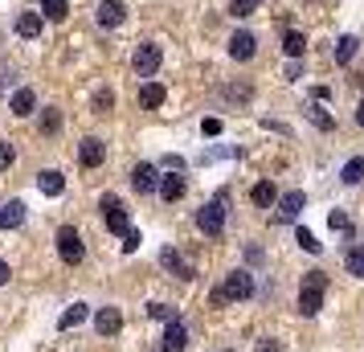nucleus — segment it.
I'll use <instances>...</instances> for the list:
<instances>
[{
	"label": "nucleus",
	"mask_w": 364,
	"mask_h": 352,
	"mask_svg": "<svg viewBox=\"0 0 364 352\" xmlns=\"http://www.w3.org/2000/svg\"><path fill=\"white\" fill-rule=\"evenodd\" d=\"M303 111H307V119H311V123L319 127V132H331V127H336V119H331L328 111L319 107V102H311V107H303Z\"/></svg>",
	"instance_id": "25"
},
{
	"label": "nucleus",
	"mask_w": 364,
	"mask_h": 352,
	"mask_svg": "<svg viewBox=\"0 0 364 352\" xmlns=\"http://www.w3.org/2000/svg\"><path fill=\"white\" fill-rule=\"evenodd\" d=\"M184 348H188V328L181 319H172L164 328V352H184Z\"/></svg>",
	"instance_id": "13"
},
{
	"label": "nucleus",
	"mask_w": 364,
	"mask_h": 352,
	"mask_svg": "<svg viewBox=\"0 0 364 352\" xmlns=\"http://www.w3.org/2000/svg\"><path fill=\"white\" fill-rule=\"evenodd\" d=\"M148 316L164 319V324H172V319H181V316H176V307H168V303H148Z\"/></svg>",
	"instance_id": "31"
},
{
	"label": "nucleus",
	"mask_w": 364,
	"mask_h": 352,
	"mask_svg": "<svg viewBox=\"0 0 364 352\" xmlns=\"http://www.w3.org/2000/svg\"><path fill=\"white\" fill-rule=\"evenodd\" d=\"M344 267H348V274H356V279H364V246H352V250H348Z\"/></svg>",
	"instance_id": "28"
},
{
	"label": "nucleus",
	"mask_w": 364,
	"mask_h": 352,
	"mask_svg": "<svg viewBox=\"0 0 364 352\" xmlns=\"http://www.w3.org/2000/svg\"><path fill=\"white\" fill-rule=\"evenodd\" d=\"M168 90L160 82H144L139 86V107H148V111H156V107H164Z\"/></svg>",
	"instance_id": "15"
},
{
	"label": "nucleus",
	"mask_w": 364,
	"mask_h": 352,
	"mask_svg": "<svg viewBox=\"0 0 364 352\" xmlns=\"http://www.w3.org/2000/svg\"><path fill=\"white\" fill-rule=\"evenodd\" d=\"M258 9H262V0H233V4H230L233 17H254Z\"/></svg>",
	"instance_id": "29"
},
{
	"label": "nucleus",
	"mask_w": 364,
	"mask_h": 352,
	"mask_svg": "<svg viewBox=\"0 0 364 352\" xmlns=\"http://www.w3.org/2000/svg\"><path fill=\"white\" fill-rule=\"evenodd\" d=\"M9 283V262H4V258H0V287Z\"/></svg>",
	"instance_id": "41"
},
{
	"label": "nucleus",
	"mask_w": 364,
	"mask_h": 352,
	"mask_svg": "<svg viewBox=\"0 0 364 352\" xmlns=\"http://www.w3.org/2000/svg\"><path fill=\"white\" fill-rule=\"evenodd\" d=\"M33 107H37V95L33 90H29V86H25V90H17V95H13V99H9V111H13V115H33Z\"/></svg>",
	"instance_id": "17"
},
{
	"label": "nucleus",
	"mask_w": 364,
	"mask_h": 352,
	"mask_svg": "<svg viewBox=\"0 0 364 352\" xmlns=\"http://www.w3.org/2000/svg\"><path fill=\"white\" fill-rule=\"evenodd\" d=\"M254 50H258V37H254V33H233L230 37V58H233V62H250Z\"/></svg>",
	"instance_id": "9"
},
{
	"label": "nucleus",
	"mask_w": 364,
	"mask_h": 352,
	"mask_svg": "<svg viewBox=\"0 0 364 352\" xmlns=\"http://www.w3.org/2000/svg\"><path fill=\"white\" fill-rule=\"evenodd\" d=\"M86 316H90V307H86V303H74V307H66V311H62V319H58V328H62V332H70V328H78V324H86Z\"/></svg>",
	"instance_id": "20"
},
{
	"label": "nucleus",
	"mask_w": 364,
	"mask_h": 352,
	"mask_svg": "<svg viewBox=\"0 0 364 352\" xmlns=\"http://www.w3.org/2000/svg\"><path fill=\"white\" fill-rule=\"evenodd\" d=\"M95 328H99V336H119L123 332V316H119V307H99Z\"/></svg>",
	"instance_id": "12"
},
{
	"label": "nucleus",
	"mask_w": 364,
	"mask_h": 352,
	"mask_svg": "<svg viewBox=\"0 0 364 352\" xmlns=\"http://www.w3.org/2000/svg\"><path fill=\"white\" fill-rule=\"evenodd\" d=\"M356 123H360V127H364V102H360V107H356Z\"/></svg>",
	"instance_id": "42"
},
{
	"label": "nucleus",
	"mask_w": 364,
	"mask_h": 352,
	"mask_svg": "<svg viewBox=\"0 0 364 352\" xmlns=\"http://www.w3.org/2000/svg\"><path fill=\"white\" fill-rule=\"evenodd\" d=\"M160 62H164V53H160V46H151V41H144V46L135 50V58H132V66H135L139 78H151V74L160 70Z\"/></svg>",
	"instance_id": "6"
},
{
	"label": "nucleus",
	"mask_w": 364,
	"mask_h": 352,
	"mask_svg": "<svg viewBox=\"0 0 364 352\" xmlns=\"http://www.w3.org/2000/svg\"><path fill=\"white\" fill-rule=\"evenodd\" d=\"M132 188L135 193H151V188H156V168L151 164H135L132 168Z\"/></svg>",
	"instance_id": "16"
},
{
	"label": "nucleus",
	"mask_w": 364,
	"mask_h": 352,
	"mask_svg": "<svg viewBox=\"0 0 364 352\" xmlns=\"http://www.w3.org/2000/svg\"><path fill=\"white\" fill-rule=\"evenodd\" d=\"M13 160H17V148H13V144H0V172L13 168Z\"/></svg>",
	"instance_id": "36"
},
{
	"label": "nucleus",
	"mask_w": 364,
	"mask_h": 352,
	"mask_svg": "<svg viewBox=\"0 0 364 352\" xmlns=\"http://www.w3.org/2000/svg\"><path fill=\"white\" fill-rule=\"evenodd\" d=\"M41 13H21L17 17V37H41Z\"/></svg>",
	"instance_id": "22"
},
{
	"label": "nucleus",
	"mask_w": 364,
	"mask_h": 352,
	"mask_svg": "<svg viewBox=\"0 0 364 352\" xmlns=\"http://www.w3.org/2000/svg\"><path fill=\"white\" fill-rule=\"evenodd\" d=\"M70 4L66 0H41V21H66Z\"/></svg>",
	"instance_id": "24"
},
{
	"label": "nucleus",
	"mask_w": 364,
	"mask_h": 352,
	"mask_svg": "<svg viewBox=\"0 0 364 352\" xmlns=\"http://www.w3.org/2000/svg\"><path fill=\"white\" fill-rule=\"evenodd\" d=\"M58 127H62V111H53V107H50V111L41 115V132H46V135H58Z\"/></svg>",
	"instance_id": "32"
},
{
	"label": "nucleus",
	"mask_w": 364,
	"mask_h": 352,
	"mask_svg": "<svg viewBox=\"0 0 364 352\" xmlns=\"http://www.w3.org/2000/svg\"><path fill=\"white\" fill-rule=\"evenodd\" d=\"M217 291H221V299L225 303H242V299H250V295H254V279H250V270H230V274H225V287H217Z\"/></svg>",
	"instance_id": "4"
},
{
	"label": "nucleus",
	"mask_w": 364,
	"mask_h": 352,
	"mask_svg": "<svg viewBox=\"0 0 364 352\" xmlns=\"http://www.w3.org/2000/svg\"><path fill=\"white\" fill-rule=\"evenodd\" d=\"M295 242H299V246H303L307 254H319V250H323V246L315 242V234H311V230H299V234H295Z\"/></svg>",
	"instance_id": "33"
},
{
	"label": "nucleus",
	"mask_w": 364,
	"mask_h": 352,
	"mask_svg": "<svg viewBox=\"0 0 364 352\" xmlns=\"http://www.w3.org/2000/svg\"><path fill=\"white\" fill-rule=\"evenodd\" d=\"M279 213H274V221H279V225H287V221H295L299 213H303V205H307V197H303V193H287V197H279Z\"/></svg>",
	"instance_id": "8"
},
{
	"label": "nucleus",
	"mask_w": 364,
	"mask_h": 352,
	"mask_svg": "<svg viewBox=\"0 0 364 352\" xmlns=\"http://www.w3.org/2000/svg\"><path fill=\"white\" fill-rule=\"evenodd\" d=\"M225 205H230V193L221 188L213 201H209V205L197 213V230H200L205 238H221V234H225Z\"/></svg>",
	"instance_id": "2"
},
{
	"label": "nucleus",
	"mask_w": 364,
	"mask_h": 352,
	"mask_svg": "<svg viewBox=\"0 0 364 352\" xmlns=\"http://www.w3.org/2000/svg\"><path fill=\"white\" fill-rule=\"evenodd\" d=\"M287 78H291V82H299V78H303V66H299V58L291 62V66H287Z\"/></svg>",
	"instance_id": "39"
},
{
	"label": "nucleus",
	"mask_w": 364,
	"mask_h": 352,
	"mask_svg": "<svg viewBox=\"0 0 364 352\" xmlns=\"http://www.w3.org/2000/svg\"><path fill=\"white\" fill-rule=\"evenodd\" d=\"M21 221H25V205L21 201H9L0 209V230H17Z\"/></svg>",
	"instance_id": "21"
},
{
	"label": "nucleus",
	"mask_w": 364,
	"mask_h": 352,
	"mask_svg": "<svg viewBox=\"0 0 364 352\" xmlns=\"http://www.w3.org/2000/svg\"><path fill=\"white\" fill-rule=\"evenodd\" d=\"M282 50L291 53V58H303V50H307V41H303V33H295V29H287V33H282Z\"/></svg>",
	"instance_id": "27"
},
{
	"label": "nucleus",
	"mask_w": 364,
	"mask_h": 352,
	"mask_svg": "<svg viewBox=\"0 0 364 352\" xmlns=\"http://www.w3.org/2000/svg\"><path fill=\"white\" fill-rule=\"evenodd\" d=\"M328 225L336 230V234H352V218H348V213H340V209H336V213H328Z\"/></svg>",
	"instance_id": "30"
},
{
	"label": "nucleus",
	"mask_w": 364,
	"mask_h": 352,
	"mask_svg": "<svg viewBox=\"0 0 364 352\" xmlns=\"http://www.w3.org/2000/svg\"><path fill=\"white\" fill-rule=\"evenodd\" d=\"M58 254H62V262H66V267H78V262L86 258L82 234H78L74 225H62V230H58Z\"/></svg>",
	"instance_id": "3"
},
{
	"label": "nucleus",
	"mask_w": 364,
	"mask_h": 352,
	"mask_svg": "<svg viewBox=\"0 0 364 352\" xmlns=\"http://www.w3.org/2000/svg\"><path fill=\"white\" fill-rule=\"evenodd\" d=\"M250 201L258 205V209H270V205L279 201V188L270 185V181H258V185L250 188Z\"/></svg>",
	"instance_id": "18"
},
{
	"label": "nucleus",
	"mask_w": 364,
	"mask_h": 352,
	"mask_svg": "<svg viewBox=\"0 0 364 352\" xmlns=\"http://www.w3.org/2000/svg\"><path fill=\"white\" fill-rule=\"evenodd\" d=\"M37 188H41L46 197H62V193H66V176H62V172H53V168H46V172L37 176Z\"/></svg>",
	"instance_id": "14"
},
{
	"label": "nucleus",
	"mask_w": 364,
	"mask_h": 352,
	"mask_svg": "<svg viewBox=\"0 0 364 352\" xmlns=\"http://www.w3.org/2000/svg\"><path fill=\"white\" fill-rule=\"evenodd\" d=\"M99 209H102V221H107L111 234H127V230H132V221H127V205L119 201L115 193H107V197L99 201Z\"/></svg>",
	"instance_id": "5"
},
{
	"label": "nucleus",
	"mask_w": 364,
	"mask_h": 352,
	"mask_svg": "<svg viewBox=\"0 0 364 352\" xmlns=\"http://www.w3.org/2000/svg\"><path fill=\"white\" fill-rule=\"evenodd\" d=\"M340 181H344V185H360L364 181V156H352V160H348L344 172H340Z\"/></svg>",
	"instance_id": "23"
},
{
	"label": "nucleus",
	"mask_w": 364,
	"mask_h": 352,
	"mask_svg": "<svg viewBox=\"0 0 364 352\" xmlns=\"http://www.w3.org/2000/svg\"><path fill=\"white\" fill-rule=\"evenodd\" d=\"M127 21V9H123V0H102L99 4V25L102 29H115Z\"/></svg>",
	"instance_id": "11"
},
{
	"label": "nucleus",
	"mask_w": 364,
	"mask_h": 352,
	"mask_svg": "<svg viewBox=\"0 0 364 352\" xmlns=\"http://www.w3.org/2000/svg\"><path fill=\"white\" fill-rule=\"evenodd\" d=\"M258 352H279V344H274V340H262V344H258Z\"/></svg>",
	"instance_id": "40"
},
{
	"label": "nucleus",
	"mask_w": 364,
	"mask_h": 352,
	"mask_svg": "<svg viewBox=\"0 0 364 352\" xmlns=\"http://www.w3.org/2000/svg\"><path fill=\"white\" fill-rule=\"evenodd\" d=\"M111 107H115V95H111V90H99V95H95V111H99V115H107Z\"/></svg>",
	"instance_id": "34"
},
{
	"label": "nucleus",
	"mask_w": 364,
	"mask_h": 352,
	"mask_svg": "<svg viewBox=\"0 0 364 352\" xmlns=\"http://www.w3.org/2000/svg\"><path fill=\"white\" fill-rule=\"evenodd\" d=\"M164 168H168V172H181L184 160H181V156H164Z\"/></svg>",
	"instance_id": "38"
},
{
	"label": "nucleus",
	"mask_w": 364,
	"mask_h": 352,
	"mask_svg": "<svg viewBox=\"0 0 364 352\" xmlns=\"http://www.w3.org/2000/svg\"><path fill=\"white\" fill-rule=\"evenodd\" d=\"M356 46H360L356 37H340V41H336V62H340V66H348V62L356 58Z\"/></svg>",
	"instance_id": "26"
},
{
	"label": "nucleus",
	"mask_w": 364,
	"mask_h": 352,
	"mask_svg": "<svg viewBox=\"0 0 364 352\" xmlns=\"http://www.w3.org/2000/svg\"><path fill=\"white\" fill-rule=\"evenodd\" d=\"M200 132H205V135H221V119H205V123H200Z\"/></svg>",
	"instance_id": "37"
},
{
	"label": "nucleus",
	"mask_w": 364,
	"mask_h": 352,
	"mask_svg": "<svg viewBox=\"0 0 364 352\" xmlns=\"http://www.w3.org/2000/svg\"><path fill=\"white\" fill-rule=\"evenodd\" d=\"M139 242H144L139 230H127V234H123V254H135V250H139Z\"/></svg>",
	"instance_id": "35"
},
{
	"label": "nucleus",
	"mask_w": 364,
	"mask_h": 352,
	"mask_svg": "<svg viewBox=\"0 0 364 352\" xmlns=\"http://www.w3.org/2000/svg\"><path fill=\"white\" fill-rule=\"evenodd\" d=\"M156 185H160V197H164V201H181L184 197V176L181 172H172V176H164V181H156Z\"/></svg>",
	"instance_id": "19"
},
{
	"label": "nucleus",
	"mask_w": 364,
	"mask_h": 352,
	"mask_svg": "<svg viewBox=\"0 0 364 352\" xmlns=\"http://www.w3.org/2000/svg\"><path fill=\"white\" fill-rule=\"evenodd\" d=\"M323 291H328V274L323 270H307L303 274V287H299V316H319Z\"/></svg>",
	"instance_id": "1"
},
{
	"label": "nucleus",
	"mask_w": 364,
	"mask_h": 352,
	"mask_svg": "<svg viewBox=\"0 0 364 352\" xmlns=\"http://www.w3.org/2000/svg\"><path fill=\"white\" fill-rule=\"evenodd\" d=\"M78 160H82V168H99L102 160H107V144L102 139H82V148H78Z\"/></svg>",
	"instance_id": "10"
},
{
	"label": "nucleus",
	"mask_w": 364,
	"mask_h": 352,
	"mask_svg": "<svg viewBox=\"0 0 364 352\" xmlns=\"http://www.w3.org/2000/svg\"><path fill=\"white\" fill-rule=\"evenodd\" d=\"M160 262H164V270L181 274V279H197V267H193L181 250H172V246H168V250H160Z\"/></svg>",
	"instance_id": "7"
}]
</instances>
